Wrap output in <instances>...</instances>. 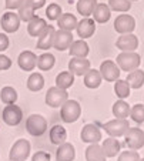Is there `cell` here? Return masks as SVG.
Returning <instances> with one entry per match:
<instances>
[{"label": "cell", "mask_w": 144, "mask_h": 161, "mask_svg": "<svg viewBox=\"0 0 144 161\" xmlns=\"http://www.w3.org/2000/svg\"><path fill=\"white\" fill-rule=\"evenodd\" d=\"M17 14H19V17H20V20H22V21H27V23H29V21L34 17V9H33V7H30L29 4L25 3L22 7H20V9H19Z\"/></svg>", "instance_id": "cell-38"}, {"label": "cell", "mask_w": 144, "mask_h": 161, "mask_svg": "<svg viewBox=\"0 0 144 161\" xmlns=\"http://www.w3.org/2000/svg\"><path fill=\"white\" fill-rule=\"evenodd\" d=\"M69 100V93L67 90H63V88L56 87H50L46 93V104L49 107H61L66 101Z\"/></svg>", "instance_id": "cell-5"}, {"label": "cell", "mask_w": 144, "mask_h": 161, "mask_svg": "<svg viewBox=\"0 0 144 161\" xmlns=\"http://www.w3.org/2000/svg\"><path fill=\"white\" fill-rule=\"evenodd\" d=\"M140 161H144V158H140Z\"/></svg>", "instance_id": "cell-46"}, {"label": "cell", "mask_w": 144, "mask_h": 161, "mask_svg": "<svg viewBox=\"0 0 144 161\" xmlns=\"http://www.w3.org/2000/svg\"><path fill=\"white\" fill-rule=\"evenodd\" d=\"M47 27V23L44 19L42 17H36L34 16L30 21L27 23V33L31 37H39L40 34L43 33V30Z\"/></svg>", "instance_id": "cell-21"}, {"label": "cell", "mask_w": 144, "mask_h": 161, "mask_svg": "<svg viewBox=\"0 0 144 161\" xmlns=\"http://www.w3.org/2000/svg\"><path fill=\"white\" fill-rule=\"evenodd\" d=\"M56 63V58L52 53H43L42 56L37 57V67L39 70H43V71H49Z\"/></svg>", "instance_id": "cell-32"}, {"label": "cell", "mask_w": 144, "mask_h": 161, "mask_svg": "<svg viewBox=\"0 0 144 161\" xmlns=\"http://www.w3.org/2000/svg\"><path fill=\"white\" fill-rule=\"evenodd\" d=\"M56 29L53 26H49L43 30V33L39 36V40H37V47L42 50H49L50 47H53L54 44V36H56Z\"/></svg>", "instance_id": "cell-17"}, {"label": "cell", "mask_w": 144, "mask_h": 161, "mask_svg": "<svg viewBox=\"0 0 144 161\" xmlns=\"http://www.w3.org/2000/svg\"><path fill=\"white\" fill-rule=\"evenodd\" d=\"M101 148H103V151H104L106 157L111 158V157H116V155L119 154L121 146H120L119 140H116L114 137H110V138H106V140L103 141V144H101Z\"/></svg>", "instance_id": "cell-24"}, {"label": "cell", "mask_w": 144, "mask_h": 161, "mask_svg": "<svg viewBox=\"0 0 144 161\" xmlns=\"http://www.w3.org/2000/svg\"><path fill=\"white\" fill-rule=\"evenodd\" d=\"M10 67H12V60H10L7 56L0 54V71L9 70Z\"/></svg>", "instance_id": "cell-42"}, {"label": "cell", "mask_w": 144, "mask_h": 161, "mask_svg": "<svg viewBox=\"0 0 144 161\" xmlns=\"http://www.w3.org/2000/svg\"><path fill=\"white\" fill-rule=\"evenodd\" d=\"M44 87V79L40 73H31L27 79V88L30 91H40Z\"/></svg>", "instance_id": "cell-33"}, {"label": "cell", "mask_w": 144, "mask_h": 161, "mask_svg": "<svg viewBox=\"0 0 144 161\" xmlns=\"http://www.w3.org/2000/svg\"><path fill=\"white\" fill-rule=\"evenodd\" d=\"M77 19L76 16H73L71 13H63V14L58 17L57 20V25H58V29L60 30H67V31H71L77 27Z\"/></svg>", "instance_id": "cell-25"}, {"label": "cell", "mask_w": 144, "mask_h": 161, "mask_svg": "<svg viewBox=\"0 0 144 161\" xmlns=\"http://www.w3.org/2000/svg\"><path fill=\"white\" fill-rule=\"evenodd\" d=\"M26 0H4V6L7 10H13V9H20L25 4Z\"/></svg>", "instance_id": "cell-41"}, {"label": "cell", "mask_w": 144, "mask_h": 161, "mask_svg": "<svg viewBox=\"0 0 144 161\" xmlns=\"http://www.w3.org/2000/svg\"><path fill=\"white\" fill-rule=\"evenodd\" d=\"M89 52H90L89 44H87L84 40H76V42H73L70 46V49H69V53L71 54V57L86 58L87 54H89Z\"/></svg>", "instance_id": "cell-23"}, {"label": "cell", "mask_w": 144, "mask_h": 161, "mask_svg": "<svg viewBox=\"0 0 144 161\" xmlns=\"http://www.w3.org/2000/svg\"><path fill=\"white\" fill-rule=\"evenodd\" d=\"M50 143L54 144V146H60V144L66 143L67 140V131H66L64 127L61 125H53L50 128V134H49Z\"/></svg>", "instance_id": "cell-22"}, {"label": "cell", "mask_w": 144, "mask_h": 161, "mask_svg": "<svg viewBox=\"0 0 144 161\" xmlns=\"http://www.w3.org/2000/svg\"><path fill=\"white\" fill-rule=\"evenodd\" d=\"M130 111H131L130 106L124 100H120V98L113 106V114L116 119H127L130 116Z\"/></svg>", "instance_id": "cell-31"}, {"label": "cell", "mask_w": 144, "mask_h": 161, "mask_svg": "<svg viewBox=\"0 0 144 161\" xmlns=\"http://www.w3.org/2000/svg\"><path fill=\"white\" fill-rule=\"evenodd\" d=\"M73 34L71 31H67V30H57L56 31V36H54V47L56 50L58 52H64V50H69L70 49L71 43H73Z\"/></svg>", "instance_id": "cell-13"}, {"label": "cell", "mask_w": 144, "mask_h": 161, "mask_svg": "<svg viewBox=\"0 0 144 161\" xmlns=\"http://www.w3.org/2000/svg\"><path fill=\"white\" fill-rule=\"evenodd\" d=\"M80 138L83 143H89V144H96L101 140V131L97 125L94 124H86L81 128L80 133Z\"/></svg>", "instance_id": "cell-12"}, {"label": "cell", "mask_w": 144, "mask_h": 161, "mask_svg": "<svg viewBox=\"0 0 144 161\" xmlns=\"http://www.w3.org/2000/svg\"><path fill=\"white\" fill-rule=\"evenodd\" d=\"M17 64L22 70L31 71L37 66V56L33 52H30V50H25V52H22L19 54Z\"/></svg>", "instance_id": "cell-16"}, {"label": "cell", "mask_w": 144, "mask_h": 161, "mask_svg": "<svg viewBox=\"0 0 144 161\" xmlns=\"http://www.w3.org/2000/svg\"><path fill=\"white\" fill-rule=\"evenodd\" d=\"M61 14H63L61 7L58 6V4H56V3H52L46 9V17L49 19V20H58V17H60Z\"/></svg>", "instance_id": "cell-39"}, {"label": "cell", "mask_w": 144, "mask_h": 161, "mask_svg": "<svg viewBox=\"0 0 144 161\" xmlns=\"http://www.w3.org/2000/svg\"><path fill=\"white\" fill-rule=\"evenodd\" d=\"M108 7L114 12L126 13L131 7V2L130 0H108Z\"/></svg>", "instance_id": "cell-36"}, {"label": "cell", "mask_w": 144, "mask_h": 161, "mask_svg": "<svg viewBox=\"0 0 144 161\" xmlns=\"http://www.w3.org/2000/svg\"><path fill=\"white\" fill-rule=\"evenodd\" d=\"M96 6H97V0H79L77 2V12L83 17H89L93 14Z\"/></svg>", "instance_id": "cell-27"}, {"label": "cell", "mask_w": 144, "mask_h": 161, "mask_svg": "<svg viewBox=\"0 0 144 161\" xmlns=\"http://www.w3.org/2000/svg\"><path fill=\"white\" fill-rule=\"evenodd\" d=\"M126 81L129 83L130 88H140L144 84V71L143 70H133L129 73Z\"/></svg>", "instance_id": "cell-29"}, {"label": "cell", "mask_w": 144, "mask_h": 161, "mask_svg": "<svg viewBox=\"0 0 144 161\" xmlns=\"http://www.w3.org/2000/svg\"><path fill=\"white\" fill-rule=\"evenodd\" d=\"M130 117H131L133 121L138 123H144V104H136L131 107V111H130Z\"/></svg>", "instance_id": "cell-37"}, {"label": "cell", "mask_w": 144, "mask_h": 161, "mask_svg": "<svg viewBox=\"0 0 144 161\" xmlns=\"http://www.w3.org/2000/svg\"><path fill=\"white\" fill-rule=\"evenodd\" d=\"M101 80H103V77H101L98 70H91V69H90V70L84 74V86L89 88H97L98 86L101 84Z\"/></svg>", "instance_id": "cell-28"}, {"label": "cell", "mask_w": 144, "mask_h": 161, "mask_svg": "<svg viewBox=\"0 0 144 161\" xmlns=\"http://www.w3.org/2000/svg\"><path fill=\"white\" fill-rule=\"evenodd\" d=\"M77 34L80 36L81 40H86L89 37H91L96 31V21L93 19H89V17H84L81 21L77 23Z\"/></svg>", "instance_id": "cell-18"}, {"label": "cell", "mask_w": 144, "mask_h": 161, "mask_svg": "<svg viewBox=\"0 0 144 161\" xmlns=\"http://www.w3.org/2000/svg\"><path fill=\"white\" fill-rule=\"evenodd\" d=\"M25 3L29 4L30 7H33L34 10H37V9H42L46 4V0H26Z\"/></svg>", "instance_id": "cell-44"}, {"label": "cell", "mask_w": 144, "mask_h": 161, "mask_svg": "<svg viewBox=\"0 0 144 161\" xmlns=\"http://www.w3.org/2000/svg\"><path fill=\"white\" fill-rule=\"evenodd\" d=\"M2 119H3V121L7 125H12V127L13 125H17L23 119L22 108L19 106H16V104H7L4 107L3 113H2Z\"/></svg>", "instance_id": "cell-7"}, {"label": "cell", "mask_w": 144, "mask_h": 161, "mask_svg": "<svg viewBox=\"0 0 144 161\" xmlns=\"http://www.w3.org/2000/svg\"><path fill=\"white\" fill-rule=\"evenodd\" d=\"M129 128H130V124H129V121H127V119H114L104 124L106 133L110 137H114V138H116V137L126 136Z\"/></svg>", "instance_id": "cell-6"}, {"label": "cell", "mask_w": 144, "mask_h": 161, "mask_svg": "<svg viewBox=\"0 0 144 161\" xmlns=\"http://www.w3.org/2000/svg\"><path fill=\"white\" fill-rule=\"evenodd\" d=\"M130 2H136V0H130Z\"/></svg>", "instance_id": "cell-47"}, {"label": "cell", "mask_w": 144, "mask_h": 161, "mask_svg": "<svg viewBox=\"0 0 144 161\" xmlns=\"http://www.w3.org/2000/svg\"><path fill=\"white\" fill-rule=\"evenodd\" d=\"M74 158H76V150H74L73 144L63 143L58 146L57 151H56V160L57 161H73Z\"/></svg>", "instance_id": "cell-19"}, {"label": "cell", "mask_w": 144, "mask_h": 161, "mask_svg": "<svg viewBox=\"0 0 144 161\" xmlns=\"http://www.w3.org/2000/svg\"><path fill=\"white\" fill-rule=\"evenodd\" d=\"M0 100L4 104H14L16 100H17V91L13 87H10V86L3 87L2 91H0Z\"/></svg>", "instance_id": "cell-35"}, {"label": "cell", "mask_w": 144, "mask_h": 161, "mask_svg": "<svg viewBox=\"0 0 144 161\" xmlns=\"http://www.w3.org/2000/svg\"><path fill=\"white\" fill-rule=\"evenodd\" d=\"M124 137H126V144L130 150H140L144 146V131L141 128H129Z\"/></svg>", "instance_id": "cell-8"}, {"label": "cell", "mask_w": 144, "mask_h": 161, "mask_svg": "<svg viewBox=\"0 0 144 161\" xmlns=\"http://www.w3.org/2000/svg\"><path fill=\"white\" fill-rule=\"evenodd\" d=\"M100 74L106 81H117L120 79V69L114 61L106 60L100 66Z\"/></svg>", "instance_id": "cell-10"}, {"label": "cell", "mask_w": 144, "mask_h": 161, "mask_svg": "<svg viewBox=\"0 0 144 161\" xmlns=\"http://www.w3.org/2000/svg\"><path fill=\"white\" fill-rule=\"evenodd\" d=\"M116 47L121 52H134L138 47V39L133 33L121 34L116 42Z\"/></svg>", "instance_id": "cell-14"}, {"label": "cell", "mask_w": 144, "mask_h": 161, "mask_svg": "<svg viewBox=\"0 0 144 161\" xmlns=\"http://www.w3.org/2000/svg\"><path fill=\"white\" fill-rule=\"evenodd\" d=\"M114 91H116L117 97L120 98V100H124V98H127L130 96V86L129 83L126 81V80H117V81H114Z\"/></svg>", "instance_id": "cell-34"}, {"label": "cell", "mask_w": 144, "mask_h": 161, "mask_svg": "<svg viewBox=\"0 0 144 161\" xmlns=\"http://www.w3.org/2000/svg\"><path fill=\"white\" fill-rule=\"evenodd\" d=\"M110 17H111L110 7H108L106 3H97L94 12H93V20H94L96 23L103 25V23H107V21L110 20Z\"/></svg>", "instance_id": "cell-20"}, {"label": "cell", "mask_w": 144, "mask_h": 161, "mask_svg": "<svg viewBox=\"0 0 144 161\" xmlns=\"http://www.w3.org/2000/svg\"><path fill=\"white\" fill-rule=\"evenodd\" d=\"M141 63V57L136 52H121L116 58V64L123 71L137 70Z\"/></svg>", "instance_id": "cell-1"}, {"label": "cell", "mask_w": 144, "mask_h": 161, "mask_svg": "<svg viewBox=\"0 0 144 161\" xmlns=\"http://www.w3.org/2000/svg\"><path fill=\"white\" fill-rule=\"evenodd\" d=\"M81 107L76 100H67L60 108V117L64 123H74L80 119Z\"/></svg>", "instance_id": "cell-3"}, {"label": "cell", "mask_w": 144, "mask_h": 161, "mask_svg": "<svg viewBox=\"0 0 144 161\" xmlns=\"http://www.w3.org/2000/svg\"><path fill=\"white\" fill-rule=\"evenodd\" d=\"M20 17L17 13H12V12H6L2 19H0V26L6 33H14L19 30L20 27Z\"/></svg>", "instance_id": "cell-11"}, {"label": "cell", "mask_w": 144, "mask_h": 161, "mask_svg": "<svg viewBox=\"0 0 144 161\" xmlns=\"http://www.w3.org/2000/svg\"><path fill=\"white\" fill-rule=\"evenodd\" d=\"M73 83H74V74H71L70 71H61L56 77V86L58 88H63V90L70 88L73 86Z\"/></svg>", "instance_id": "cell-30"}, {"label": "cell", "mask_w": 144, "mask_h": 161, "mask_svg": "<svg viewBox=\"0 0 144 161\" xmlns=\"http://www.w3.org/2000/svg\"><path fill=\"white\" fill-rule=\"evenodd\" d=\"M26 130L33 137L43 136L47 130L46 119L43 116H40V114H31V116H29L27 120H26Z\"/></svg>", "instance_id": "cell-2"}, {"label": "cell", "mask_w": 144, "mask_h": 161, "mask_svg": "<svg viewBox=\"0 0 144 161\" xmlns=\"http://www.w3.org/2000/svg\"><path fill=\"white\" fill-rule=\"evenodd\" d=\"M7 47H9V37L4 33H0V52H4Z\"/></svg>", "instance_id": "cell-45"}, {"label": "cell", "mask_w": 144, "mask_h": 161, "mask_svg": "<svg viewBox=\"0 0 144 161\" xmlns=\"http://www.w3.org/2000/svg\"><path fill=\"white\" fill-rule=\"evenodd\" d=\"M117 161H140V155L136 150H129V151H123Z\"/></svg>", "instance_id": "cell-40"}, {"label": "cell", "mask_w": 144, "mask_h": 161, "mask_svg": "<svg viewBox=\"0 0 144 161\" xmlns=\"http://www.w3.org/2000/svg\"><path fill=\"white\" fill-rule=\"evenodd\" d=\"M31 161H52V157H50V154L46 151H37L36 154L33 155Z\"/></svg>", "instance_id": "cell-43"}, {"label": "cell", "mask_w": 144, "mask_h": 161, "mask_svg": "<svg viewBox=\"0 0 144 161\" xmlns=\"http://www.w3.org/2000/svg\"><path fill=\"white\" fill-rule=\"evenodd\" d=\"M86 160L87 161H106L107 157H106L101 146H98V143H96V144H90V146L87 147Z\"/></svg>", "instance_id": "cell-26"}, {"label": "cell", "mask_w": 144, "mask_h": 161, "mask_svg": "<svg viewBox=\"0 0 144 161\" xmlns=\"http://www.w3.org/2000/svg\"><path fill=\"white\" fill-rule=\"evenodd\" d=\"M136 29V20L133 16L130 14H120L119 17L114 20V30L120 34H129L133 33Z\"/></svg>", "instance_id": "cell-9"}, {"label": "cell", "mask_w": 144, "mask_h": 161, "mask_svg": "<svg viewBox=\"0 0 144 161\" xmlns=\"http://www.w3.org/2000/svg\"><path fill=\"white\" fill-rule=\"evenodd\" d=\"M29 155H30V143L25 138L16 141L9 153L10 161H26Z\"/></svg>", "instance_id": "cell-4"}, {"label": "cell", "mask_w": 144, "mask_h": 161, "mask_svg": "<svg viewBox=\"0 0 144 161\" xmlns=\"http://www.w3.org/2000/svg\"><path fill=\"white\" fill-rule=\"evenodd\" d=\"M90 70V61L83 57H73L69 61V71L74 76H84Z\"/></svg>", "instance_id": "cell-15"}]
</instances>
